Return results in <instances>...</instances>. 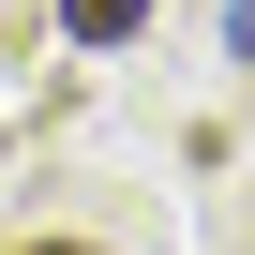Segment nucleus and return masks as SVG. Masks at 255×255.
I'll return each mask as SVG.
<instances>
[{"label": "nucleus", "mask_w": 255, "mask_h": 255, "mask_svg": "<svg viewBox=\"0 0 255 255\" xmlns=\"http://www.w3.org/2000/svg\"><path fill=\"white\" fill-rule=\"evenodd\" d=\"M60 30H75V45H135V30H150V0H60Z\"/></svg>", "instance_id": "1"}, {"label": "nucleus", "mask_w": 255, "mask_h": 255, "mask_svg": "<svg viewBox=\"0 0 255 255\" xmlns=\"http://www.w3.org/2000/svg\"><path fill=\"white\" fill-rule=\"evenodd\" d=\"M225 45H240V60H255V0H225Z\"/></svg>", "instance_id": "2"}, {"label": "nucleus", "mask_w": 255, "mask_h": 255, "mask_svg": "<svg viewBox=\"0 0 255 255\" xmlns=\"http://www.w3.org/2000/svg\"><path fill=\"white\" fill-rule=\"evenodd\" d=\"M60 255H90V240H60Z\"/></svg>", "instance_id": "3"}]
</instances>
